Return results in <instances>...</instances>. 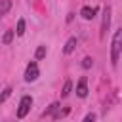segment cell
I'll return each instance as SVG.
<instances>
[{
  "instance_id": "1",
  "label": "cell",
  "mask_w": 122,
  "mask_h": 122,
  "mask_svg": "<svg viewBox=\"0 0 122 122\" xmlns=\"http://www.w3.org/2000/svg\"><path fill=\"white\" fill-rule=\"evenodd\" d=\"M120 51H122V27L114 32L112 42H111V63H112V67H116L118 57H120Z\"/></svg>"
},
{
  "instance_id": "2",
  "label": "cell",
  "mask_w": 122,
  "mask_h": 122,
  "mask_svg": "<svg viewBox=\"0 0 122 122\" xmlns=\"http://www.w3.org/2000/svg\"><path fill=\"white\" fill-rule=\"evenodd\" d=\"M111 27V6H105L103 8V19H101V29H99V38L103 40L107 30Z\"/></svg>"
},
{
  "instance_id": "3",
  "label": "cell",
  "mask_w": 122,
  "mask_h": 122,
  "mask_svg": "<svg viewBox=\"0 0 122 122\" xmlns=\"http://www.w3.org/2000/svg\"><path fill=\"white\" fill-rule=\"evenodd\" d=\"M30 105H32V97L30 95H23L21 101H19V109H17V118H25L27 112L30 111Z\"/></svg>"
},
{
  "instance_id": "4",
  "label": "cell",
  "mask_w": 122,
  "mask_h": 122,
  "mask_svg": "<svg viewBox=\"0 0 122 122\" xmlns=\"http://www.w3.org/2000/svg\"><path fill=\"white\" fill-rule=\"evenodd\" d=\"M38 74H40V71H38L36 61H30V63L27 65V71H25V80H27V82H34V80L38 78Z\"/></svg>"
},
{
  "instance_id": "5",
  "label": "cell",
  "mask_w": 122,
  "mask_h": 122,
  "mask_svg": "<svg viewBox=\"0 0 122 122\" xmlns=\"http://www.w3.org/2000/svg\"><path fill=\"white\" fill-rule=\"evenodd\" d=\"M76 95L78 97H86L88 95V78L86 76H82L78 80V84H76Z\"/></svg>"
},
{
  "instance_id": "6",
  "label": "cell",
  "mask_w": 122,
  "mask_h": 122,
  "mask_svg": "<svg viewBox=\"0 0 122 122\" xmlns=\"http://www.w3.org/2000/svg\"><path fill=\"white\" fill-rule=\"evenodd\" d=\"M80 15H82L86 21H90V19H93V17L97 15V8H92V6H84V8L80 10Z\"/></svg>"
},
{
  "instance_id": "7",
  "label": "cell",
  "mask_w": 122,
  "mask_h": 122,
  "mask_svg": "<svg viewBox=\"0 0 122 122\" xmlns=\"http://www.w3.org/2000/svg\"><path fill=\"white\" fill-rule=\"evenodd\" d=\"M74 48H76V38H74V36H71V38L67 40L65 48H63V53H65V55H69V53H72V51H74Z\"/></svg>"
},
{
  "instance_id": "8",
  "label": "cell",
  "mask_w": 122,
  "mask_h": 122,
  "mask_svg": "<svg viewBox=\"0 0 122 122\" xmlns=\"http://www.w3.org/2000/svg\"><path fill=\"white\" fill-rule=\"evenodd\" d=\"M11 10V0H0V17H4Z\"/></svg>"
},
{
  "instance_id": "9",
  "label": "cell",
  "mask_w": 122,
  "mask_h": 122,
  "mask_svg": "<svg viewBox=\"0 0 122 122\" xmlns=\"http://www.w3.org/2000/svg\"><path fill=\"white\" fill-rule=\"evenodd\" d=\"M71 90H72V82L67 78V80H65V84H63V90H61V97H67V95L71 93Z\"/></svg>"
},
{
  "instance_id": "10",
  "label": "cell",
  "mask_w": 122,
  "mask_h": 122,
  "mask_svg": "<svg viewBox=\"0 0 122 122\" xmlns=\"http://www.w3.org/2000/svg\"><path fill=\"white\" fill-rule=\"evenodd\" d=\"M57 111H59V103H51V105H50V109H46V111H44V116H50V114L53 116Z\"/></svg>"
},
{
  "instance_id": "11",
  "label": "cell",
  "mask_w": 122,
  "mask_h": 122,
  "mask_svg": "<svg viewBox=\"0 0 122 122\" xmlns=\"http://www.w3.org/2000/svg\"><path fill=\"white\" fill-rule=\"evenodd\" d=\"M17 36H23L25 34V19H19L17 21V30H15Z\"/></svg>"
},
{
  "instance_id": "12",
  "label": "cell",
  "mask_w": 122,
  "mask_h": 122,
  "mask_svg": "<svg viewBox=\"0 0 122 122\" xmlns=\"http://www.w3.org/2000/svg\"><path fill=\"white\" fill-rule=\"evenodd\" d=\"M13 32H15V30H6L4 36H2V44H10V42L13 40Z\"/></svg>"
},
{
  "instance_id": "13",
  "label": "cell",
  "mask_w": 122,
  "mask_h": 122,
  "mask_svg": "<svg viewBox=\"0 0 122 122\" xmlns=\"http://www.w3.org/2000/svg\"><path fill=\"white\" fill-rule=\"evenodd\" d=\"M46 51H48V50H46V46H38V48H36L34 57H36V59H44V57H46Z\"/></svg>"
},
{
  "instance_id": "14",
  "label": "cell",
  "mask_w": 122,
  "mask_h": 122,
  "mask_svg": "<svg viewBox=\"0 0 122 122\" xmlns=\"http://www.w3.org/2000/svg\"><path fill=\"white\" fill-rule=\"evenodd\" d=\"M11 92H13L11 88H6V90H4L2 93H0V103H4V101H6V99H8L10 95H11Z\"/></svg>"
},
{
  "instance_id": "15",
  "label": "cell",
  "mask_w": 122,
  "mask_h": 122,
  "mask_svg": "<svg viewBox=\"0 0 122 122\" xmlns=\"http://www.w3.org/2000/svg\"><path fill=\"white\" fill-rule=\"evenodd\" d=\"M92 65H93V59H92V57H84V59H82V67H84V69H90Z\"/></svg>"
},
{
  "instance_id": "16",
  "label": "cell",
  "mask_w": 122,
  "mask_h": 122,
  "mask_svg": "<svg viewBox=\"0 0 122 122\" xmlns=\"http://www.w3.org/2000/svg\"><path fill=\"white\" fill-rule=\"evenodd\" d=\"M84 120H86V122H90V120H95V114H93V112H90V114H86V116H84Z\"/></svg>"
}]
</instances>
